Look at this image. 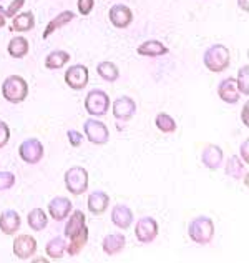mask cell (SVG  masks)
<instances>
[{
    "instance_id": "obj_1",
    "label": "cell",
    "mask_w": 249,
    "mask_h": 263,
    "mask_svg": "<svg viewBox=\"0 0 249 263\" xmlns=\"http://www.w3.org/2000/svg\"><path fill=\"white\" fill-rule=\"evenodd\" d=\"M203 64L210 72H224L231 64V52L223 44H214L208 47L203 53Z\"/></svg>"
},
{
    "instance_id": "obj_2",
    "label": "cell",
    "mask_w": 249,
    "mask_h": 263,
    "mask_svg": "<svg viewBox=\"0 0 249 263\" xmlns=\"http://www.w3.org/2000/svg\"><path fill=\"white\" fill-rule=\"evenodd\" d=\"M188 235L190 238L198 245H208L211 243L214 237V223L210 217L199 215L195 217L188 225Z\"/></svg>"
},
{
    "instance_id": "obj_3",
    "label": "cell",
    "mask_w": 249,
    "mask_h": 263,
    "mask_svg": "<svg viewBox=\"0 0 249 263\" xmlns=\"http://www.w3.org/2000/svg\"><path fill=\"white\" fill-rule=\"evenodd\" d=\"M2 95L10 103H22L29 95V84L20 75H9L2 84Z\"/></svg>"
},
{
    "instance_id": "obj_4",
    "label": "cell",
    "mask_w": 249,
    "mask_h": 263,
    "mask_svg": "<svg viewBox=\"0 0 249 263\" xmlns=\"http://www.w3.org/2000/svg\"><path fill=\"white\" fill-rule=\"evenodd\" d=\"M65 186L67 190L72 193V195H81V193H85L88 190V172L87 168L83 167H78V165H75V167H70L67 172H65Z\"/></svg>"
},
{
    "instance_id": "obj_5",
    "label": "cell",
    "mask_w": 249,
    "mask_h": 263,
    "mask_svg": "<svg viewBox=\"0 0 249 263\" xmlns=\"http://www.w3.org/2000/svg\"><path fill=\"white\" fill-rule=\"evenodd\" d=\"M85 110L93 117H103L110 110V97L105 90L93 88L90 90L85 99Z\"/></svg>"
},
{
    "instance_id": "obj_6",
    "label": "cell",
    "mask_w": 249,
    "mask_h": 263,
    "mask_svg": "<svg viewBox=\"0 0 249 263\" xmlns=\"http://www.w3.org/2000/svg\"><path fill=\"white\" fill-rule=\"evenodd\" d=\"M18 155H20V158H22L25 163L35 165L45 155L44 143H42L38 138H27V140H24L22 143H20Z\"/></svg>"
},
{
    "instance_id": "obj_7",
    "label": "cell",
    "mask_w": 249,
    "mask_h": 263,
    "mask_svg": "<svg viewBox=\"0 0 249 263\" xmlns=\"http://www.w3.org/2000/svg\"><path fill=\"white\" fill-rule=\"evenodd\" d=\"M83 132H85V137L88 138V142H92L95 145H105L110 140L108 127L96 119L85 120V123H83Z\"/></svg>"
},
{
    "instance_id": "obj_8",
    "label": "cell",
    "mask_w": 249,
    "mask_h": 263,
    "mask_svg": "<svg viewBox=\"0 0 249 263\" xmlns=\"http://www.w3.org/2000/svg\"><path fill=\"white\" fill-rule=\"evenodd\" d=\"M135 237L140 243H151L158 237V221L153 217H141L136 220Z\"/></svg>"
},
{
    "instance_id": "obj_9",
    "label": "cell",
    "mask_w": 249,
    "mask_h": 263,
    "mask_svg": "<svg viewBox=\"0 0 249 263\" xmlns=\"http://www.w3.org/2000/svg\"><path fill=\"white\" fill-rule=\"evenodd\" d=\"M13 255L18 260H32L33 255L37 253V240L30 235L22 233L13 240Z\"/></svg>"
},
{
    "instance_id": "obj_10",
    "label": "cell",
    "mask_w": 249,
    "mask_h": 263,
    "mask_svg": "<svg viewBox=\"0 0 249 263\" xmlns=\"http://www.w3.org/2000/svg\"><path fill=\"white\" fill-rule=\"evenodd\" d=\"M64 79H65V84L72 90H83L88 85V79H90L88 68L81 64L72 65L65 70Z\"/></svg>"
},
{
    "instance_id": "obj_11",
    "label": "cell",
    "mask_w": 249,
    "mask_h": 263,
    "mask_svg": "<svg viewBox=\"0 0 249 263\" xmlns=\"http://www.w3.org/2000/svg\"><path fill=\"white\" fill-rule=\"evenodd\" d=\"M112 112L113 117L116 120H121V122H128L131 117L136 114V102L131 99V97H118L113 105H112Z\"/></svg>"
},
{
    "instance_id": "obj_12",
    "label": "cell",
    "mask_w": 249,
    "mask_h": 263,
    "mask_svg": "<svg viewBox=\"0 0 249 263\" xmlns=\"http://www.w3.org/2000/svg\"><path fill=\"white\" fill-rule=\"evenodd\" d=\"M108 18H110V22H112V25L116 27V29H127V27L133 22V12H131L128 5L115 4L110 7Z\"/></svg>"
},
{
    "instance_id": "obj_13",
    "label": "cell",
    "mask_w": 249,
    "mask_h": 263,
    "mask_svg": "<svg viewBox=\"0 0 249 263\" xmlns=\"http://www.w3.org/2000/svg\"><path fill=\"white\" fill-rule=\"evenodd\" d=\"M73 209V203L67 197H55L48 203V215L55 221H64Z\"/></svg>"
},
{
    "instance_id": "obj_14",
    "label": "cell",
    "mask_w": 249,
    "mask_h": 263,
    "mask_svg": "<svg viewBox=\"0 0 249 263\" xmlns=\"http://www.w3.org/2000/svg\"><path fill=\"white\" fill-rule=\"evenodd\" d=\"M218 95H219V99L226 103H231V105L233 103H238L241 99V92L238 88L236 79L227 77L224 80H221L218 85Z\"/></svg>"
},
{
    "instance_id": "obj_15",
    "label": "cell",
    "mask_w": 249,
    "mask_h": 263,
    "mask_svg": "<svg viewBox=\"0 0 249 263\" xmlns=\"http://www.w3.org/2000/svg\"><path fill=\"white\" fill-rule=\"evenodd\" d=\"M133 212H131L128 205L116 203L112 209V223L120 230H128L131 223H133Z\"/></svg>"
},
{
    "instance_id": "obj_16",
    "label": "cell",
    "mask_w": 249,
    "mask_h": 263,
    "mask_svg": "<svg viewBox=\"0 0 249 263\" xmlns=\"http://www.w3.org/2000/svg\"><path fill=\"white\" fill-rule=\"evenodd\" d=\"M87 205H88L90 213H93V215H101V213H105L110 206V195L103 190H95L88 195Z\"/></svg>"
},
{
    "instance_id": "obj_17",
    "label": "cell",
    "mask_w": 249,
    "mask_h": 263,
    "mask_svg": "<svg viewBox=\"0 0 249 263\" xmlns=\"http://www.w3.org/2000/svg\"><path fill=\"white\" fill-rule=\"evenodd\" d=\"M201 162L206 168L210 170H218L223 165V150L218 145H206L201 152Z\"/></svg>"
},
{
    "instance_id": "obj_18",
    "label": "cell",
    "mask_w": 249,
    "mask_h": 263,
    "mask_svg": "<svg viewBox=\"0 0 249 263\" xmlns=\"http://www.w3.org/2000/svg\"><path fill=\"white\" fill-rule=\"evenodd\" d=\"M125 245H127V238H125V235L120 233V232H115V233H108L105 238L101 241V248L103 252L110 257H115V255H118L123 252Z\"/></svg>"
},
{
    "instance_id": "obj_19",
    "label": "cell",
    "mask_w": 249,
    "mask_h": 263,
    "mask_svg": "<svg viewBox=\"0 0 249 263\" xmlns=\"http://www.w3.org/2000/svg\"><path fill=\"white\" fill-rule=\"evenodd\" d=\"M20 223H22V218H20L17 210L9 209L0 215V230L5 235H15L20 228Z\"/></svg>"
},
{
    "instance_id": "obj_20",
    "label": "cell",
    "mask_w": 249,
    "mask_h": 263,
    "mask_svg": "<svg viewBox=\"0 0 249 263\" xmlns=\"http://www.w3.org/2000/svg\"><path fill=\"white\" fill-rule=\"evenodd\" d=\"M170 52V48L166 47L160 40H147L138 45L136 53L141 55V57H163Z\"/></svg>"
},
{
    "instance_id": "obj_21",
    "label": "cell",
    "mask_w": 249,
    "mask_h": 263,
    "mask_svg": "<svg viewBox=\"0 0 249 263\" xmlns=\"http://www.w3.org/2000/svg\"><path fill=\"white\" fill-rule=\"evenodd\" d=\"M87 225V217L85 213H83L81 210H73L70 212V218H68V221L65 223V228H64V235L67 238H72L75 237L83 227Z\"/></svg>"
},
{
    "instance_id": "obj_22",
    "label": "cell",
    "mask_w": 249,
    "mask_h": 263,
    "mask_svg": "<svg viewBox=\"0 0 249 263\" xmlns=\"http://www.w3.org/2000/svg\"><path fill=\"white\" fill-rule=\"evenodd\" d=\"M73 18H75V13L72 10L60 12L57 17H53L50 22L47 24L45 30H44V39H48V37L52 35V33H55V32L60 30V29H64V27L70 24Z\"/></svg>"
},
{
    "instance_id": "obj_23",
    "label": "cell",
    "mask_w": 249,
    "mask_h": 263,
    "mask_svg": "<svg viewBox=\"0 0 249 263\" xmlns=\"http://www.w3.org/2000/svg\"><path fill=\"white\" fill-rule=\"evenodd\" d=\"M70 53L67 50H53L45 57V68H48V70H58V68H64L70 62Z\"/></svg>"
},
{
    "instance_id": "obj_24",
    "label": "cell",
    "mask_w": 249,
    "mask_h": 263,
    "mask_svg": "<svg viewBox=\"0 0 249 263\" xmlns=\"http://www.w3.org/2000/svg\"><path fill=\"white\" fill-rule=\"evenodd\" d=\"M87 241H88V228L85 225L77 235H75V237L70 238V243H67V250L65 252L70 255V257H77L83 248H85Z\"/></svg>"
},
{
    "instance_id": "obj_25",
    "label": "cell",
    "mask_w": 249,
    "mask_h": 263,
    "mask_svg": "<svg viewBox=\"0 0 249 263\" xmlns=\"http://www.w3.org/2000/svg\"><path fill=\"white\" fill-rule=\"evenodd\" d=\"M35 27V17L32 12H22L12 17V30L15 32H30Z\"/></svg>"
},
{
    "instance_id": "obj_26",
    "label": "cell",
    "mask_w": 249,
    "mask_h": 263,
    "mask_svg": "<svg viewBox=\"0 0 249 263\" xmlns=\"http://www.w3.org/2000/svg\"><path fill=\"white\" fill-rule=\"evenodd\" d=\"M30 50V44L25 37H13L9 45H7V52L13 59H24Z\"/></svg>"
},
{
    "instance_id": "obj_27",
    "label": "cell",
    "mask_w": 249,
    "mask_h": 263,
    "mask_svg": "<svg viewBox=\"0 0 249 263\" xmlns=\"http://www.w3.org/2000/svg\"><path fill=\"white\" fill-rule=\"evenodd\" d=\"M67 250V241L64 237H55L47 243L45 247V252H47V257H50L52 260H60L64 258Z\"/></svg>"
},
{
    "instance_id": "obj_28",
    "label": "cell",
    "mask_w": 249,
    "mask_h": 263,
    "mask_svg": "<svg viewBox=\"0 0 249 263\" xmlns=\"http://www.w3.org/2000/svg\"><path fill=\"white\" fill-rule=\"evenodd\" d=\"M27 221H29V227L32 230L42 232L48 225V215L44 212V209H33L27 215Z\"/></svg>"
},
{
    "instance_id": "obj_29",
    "label": "cell",
    "mask_w": 249,
    "mask_h": 263,
    "mask_svg": "<svg viewBox=\"0 0 249 263\" xmlns=\"http://www.w3.org/2000/svg\"><path fill=\"white\" fill-rule=\"evenodd\" d=\"M247 172V163L241 160L239 157H230L226 162V175L231 178H243V174Z\"/></svg>"
},
{
    "instance_id": "obj_30",
    "label": "cell",
    "mask_w": 249,
    "mask_h": 263,
    "mask_svg": "<svg viewBox=\"0 0 249 263\" xmlns=\"http://www.w3.org/2000/svg\"><path fill=\"white\" fill-rule=\"evenodd\" d=\"M96 73L105 82H110V84H113V82L120 79V70L113 62H100L96 65Z\"/></svg>"
},
{
    "instance_id": "obj_31",
    "label": "cell",
    "mask_w": 249,
    "mask_h": 263,
    "mask_svg": "<svg viewBox=\"0 0 249 263\" xmlns=\"http://www.w3.org/2000/svg\"><path fill=\"white\" fill-rule=\"evenodd\" d=\"M155 125L156 128L163 132V134H173V132H176V120L173 119V117L170 114H158L156 119H155Z\"/></svg>"
},
{
    "instance_id": "obj_32",
    "label": "cell",
    "mask_w": 249,
    "mask_h": 263,
    "mask_svg": "<svg viewBox=\"0 0 249 263\" xmlns=\"http://www.w3.org/2000/svg\"><path fill=\"white\" fill-rule=\"evenodd\" d=\"M236 84H238L239 92L247 97L249 95V65H244L239 68Z\"/></svg>"
},
{
    "instance_id": "obj_33",
    "label": "cell",
    "mask_w": 249,
    "mask_h": 263,
    "mask_svg": "<svg viewBox=\"0 0 249 263\" xmlns=\"http://www.w3.org/2000/svg\"><path fill=\"white\" fill-rule=\"evenodd\" d=\"M17 178L12 172H0V192L10 190L13 185H15Z\"/></svg>"
},
{
    "instance_id": "obj_34",
    "label": "cell",
    "mask_w": 249,
    "mask_h": 263,
    "mask_svg": "<svg viewBox=\"0 0 249 263\" xmlns=\"http://www.w3.org/2000/svg\"><path fill=\"white\" fill-rule=\"evenodd\" d=\"M77 7H78V12L81 13L83 17H87L92 13L93 7H95V0H78L77 2Z\"/></svg>"
},
{
    "instance_id": "obj_35",
    "label": "cell",
    "mask_w": 249,
    "mask_h": 263,
    "mask_svg": "<svg viewBox=\"0 0 249 263\" xmlns=\"http://www.w3.org/2000/svg\"><path fill=\"white\" fill-rule=\"evenodd\" d=\"M10 140V127L4 120H0V148H4Z\"/></svg>"
},
{
    "instance_id": "obj_36",
    "label": "cell",
    "mask_w": 249,
    "mask_h": 263,
    "mask_svg": "<svg viewBox=\"0 0 249 263\" xmlns=\"http://www.w3.org/2000/svg\"><path fill=\"white\" fill-rule=\"evenodd\" d=\"M67 137H68V142H70L72 147H80L83 142V134H80L78 130H68Z\"/></svg>"
},
{
    "instance_id": "obj_37",
    "label": "cell",
    "mask_w": 249,
    "mask_h": 263,
    "mask_svg": "<svg viewBox=\"0 0 249 263\" xmlns=\"http://www.w3.org/2000/svg\"><path fill=\"white\" fill-rule=\"evenodd\" d=\"M24 4H25V0H12V4L9 5V9H5L7 17H15L17 12L24 7Z\"/></svg>"
},
{
    "instance_id": "obj_38",
    "label": "cell",
    "mask_w": 249,
    "mask_h": 263,
    "mask_svg": "<svg viewBox=\"0 0 249 263\" xmlns=\"http://www.w3.org/2000/svg\"><path fill=\"white\" fill-rule=\"evenodd\" d=\"M247 148H249V140H244V143L241 145V155H243V162H249V157H247Z\"/></svg>"
},
{
    "instance_id": "obj_39",
    "label": "cell",
    "mask_w": 249,
    "mask_h": 263,
    "mask_svg": "<svg viewBox=\"0 0 249 263\" xmlns=\"http://www.w3.org/2000/svg\"><path fill=\"white\" fill-rule=\"evenodd\" d=\"M5 22H7V12H5L4 7L0 5V29L5 25Z\"/></svg>"
},
{
    "instance_id": "obj_40",
    "label": "cell",
    "mask_w": 249,
    "mask_h": 263,
    "mask_svg": "<svg viewBox=\"0 0 249 263\" xmlns=\"http://www.w3.org/2000/svg\"><path fill=\"white\" fill-rule=\"evenodd\" d=\"M239 9H243L244 12H249V0H238Z\"/></svg>"
},
{
    "instance_id": "obj_41",
    "label": "cell",
    "mask_w": 249,
    "mask_h": 263,
    "mask_svg": "<svg viewBox=\"0 0 249 263\" xmlns=\"http://www.w3.org/2000/svg\"><path fill=\"white\" fill-rule=\"evenodd\" d=\"M247 108H249V105L246 103V105H244V110H243V114H241V117H243V123H244L246 127L249 125V122H247Z\"/></svg>"
}]
</instances>
